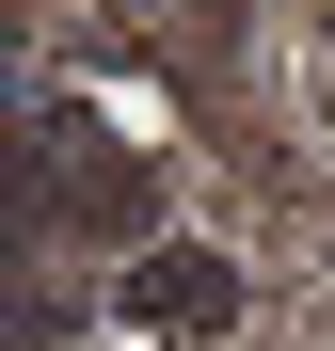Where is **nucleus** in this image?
Listing matches in <instances>:
<instances>
[{
	"mask_svg": "<svg viewBox=\"0 0 335 351\" xmlns=\"http://www.w3.org/2000/svg\"><path fill=\"white\" fill-rule=\"evenodd\" d=\"M128 319H144V335H223V319H240V271L192 256V240H144V256H128Z\"/></svg>",
	"mask_w": 335,
	"mask_h": 351,
	"instance_id": "1",
	"label": "nucleus"
}]
</instances>
